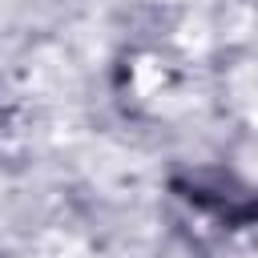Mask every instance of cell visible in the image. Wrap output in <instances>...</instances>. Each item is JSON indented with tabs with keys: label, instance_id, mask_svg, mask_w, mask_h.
Listing matches in <instances>:
<instances>
[{
	"label": "cell",
	"instance_id": "6da1fadb",
	"mask_svg": "<svg viewBox=\"0 0 258 258\" xmlns=\"http://www.w3.org/2000/svg\"><path fill=\"white\" fill-rule=\"evenodd\" d=\"M181 198L189 202L194 226L202 230L214 258H258V198H234L226 189L202 185Z\"/></svg>",
	"mask_w": 258,
	"mask_h": 258
}]
</instances>
